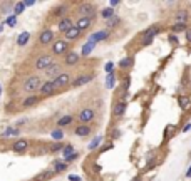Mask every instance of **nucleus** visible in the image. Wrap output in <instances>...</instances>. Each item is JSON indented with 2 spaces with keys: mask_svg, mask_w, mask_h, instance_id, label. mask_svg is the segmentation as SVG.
<instances>
[{
  "mask_svg": "<svg viewBox=\"0 0 191 181\" xmlns=\"http://www.w3.org/2000/svg\"><path fill=\"white\" fill-rule=\"evenodd\" d=\"M52 64H54V57L51 54H44L35 60V69L37 71H47Z\"/></svg>",
  "mask_w": 191,
  "mask_h": 181,
  "instance_id": "nucleus-1",
  "label": "nucleus"
},
{
  "mask_svg": "<svg viewBox=\"0 0 191 181\" xmlns=\"http://www.w3.org/2000/svg\"><path fill=\"white\" fill-rule=\"evenodd\" d=\"M40 86H42V79H40L39 76H32V77H29V79L25 80L24 91H25V92H34V91L40 89Z\"/></svg>",
  "mask_w": 191,
  "mask_h": 181,
  "instance_id": "nucleus-2",
  "label": "nucleus"
},
{
  "mask_svg": "<svg viewBox=\"0 0 191 181\" xmlns=\"http://www.w3.org/2000/svg\"><path fill=\"white\" fill-rule=\"evenodd\" d=\"M69 49V44L67 40H55L54 44H52V52H54V55H60V54H65Z\"/></svg>",
  "mask_w": 191,
  "mask_h": 181,
  "instance_id": "nucleus-3",
  "label": "nucleus"
},
{
  "mask_svg": "<svg viewBox=\"0 0 191 181\" xmlns=\"http://www.w3.org/2000/svg\"><path fill=\"white\" fill-rule=\"evenodd\" d=\"M158 32H159V27L158 25H153V27H149V29H146L144 32H143V39H144L143 44H144V45H149V44L153 42V37L158 34Z\"/></svg>",
  "mask_w": 191,
  "mask_h": 181,
  "instance_id": "nucleus-4",
  "label": "nucleus"
},
{
  "mask_svg": "<svg viewBox=\"0 0 191 181\" xmlns=\"http://www.w3.org/2000/svg\"><path fill=\"white\" fill-rule=\"evenodd\" d=\"M67 84H71V76H69L67 72H62V74H59V76L54 79L55 89H62V87H65Z\"/></svg>",
  "mask_w": 191,
  "mask_h": 181,
  "instance_id": "nucleus-5",
  "label": "nucleus"
},
{
  "mask_svg": "<svg viewBox=\"0 0 191 181\" xmlns=\"http://www.w3.org/2000/svg\"><path fill=\"white\" fill-rule=\"evenodd\" d=\"M94 116H96V112H94L91 107H85V109H82L81 114H79V121H81L82 124H87V122H91L94 119Z\"/></svg>",
  "mask_w": 191,
  "mask_h": 181,
  "instance_id": "nucleus-6",
  "label": "nucleus"
},
{
  "mask_svg": "<svg viewBox=\"0 0 191 181\" xmlns=\"http://www.w3.org/2000/svg\"><path fill=\"white\" fill-rule=\"evenodd\" d=\"M55 91H57V89H55V86H54V80L42 82V86H40V94H42V96H51Z\"/></svg>",
  "mask_w": 191,
  "mask_h": 181,
  "instance_id": "nucleus-7",
  "label": "nucleus"
},
{
  "mask_svg": "<svg viewBox=\"0 0 191 181\" xmlns=\"http://www.w3.org/2000/svg\"><path fill=\"white\" fill-rule=\"evenodd\" d=\"M52 39H54V32L51 29H45V30H42V34L39 37V42L42 44V45H47V44L52 42Z\"/></svg>",
  "mask_w": 191,
  "mask_h": 181,
  "instance_id": "nucleus-8",
  "label": "nucleus"
},
{
  "mask_svg": "<svg viewBox=\"0 0 191 181\" xmlns=\"http://www.w3.org/2000/svg\"><path fill=\"white\" fill-rule=\"evenodd\" d=\"M27 146H29L27 139H19V141H15V143L12 144V151L13 153H24L27 149Z\"/></svg>",
  "mask_w": 191,
  "mask_h": 181,
  "instance_id": "nucleus-9",
  "label": "nucleus"
},
{
  "mask_svg": "<svg viewBox=\"0 0 191 181\" xmlns=\"http://www.w3.org/2000/svg\"><path fill=\"white\" fill-rule=\"evenodd\" d=\"M91 80H92V76H89V74H85V76H79L77 79L72 80V87H81V86H84V84H89Z\"/></svg>",
  "mask_w": 191,
  "mask_h": 181,
  "instance_id": "nucleus-10",
  "label": "nucleus"
},
{
  "mask_svg": "<svg viewBox=\"0 0 191 181\" xmlns=\"http://www.w3.org/2000/svg\"><path fill=\"white\" fill-rule=\"evenodd\" d=\"M59 74H62V72H60V66H59V64H55V62L45 71V76L47 77H52V79H55Z\"/></svg>",
  "mask_w": 191,
  "mask_h": 181,
  "instance_id": "nucleus-11",
  "label": "nucleus"
},
{
  "mask_svg": "<svg viewBox=\"0 0 191 181\" xmlns=\"http://www.w3.org/2000/svg\"><path fill=\"white\" fill-rule=\"evenodd\" d=\"M107 35H109V34H107V30H99V32H96V34H92L89 37V42L97 44V42H101V40H104Z\"/></svg>",
  "mask_w": 191,
  "mask_h": 181,
  "instance_id": "nucleus-12",
  "label": "nucleus"
},
{
  "mask_svg": "<svg viewBox=\"0 0 191 181\" xmlns=\"http://www.w3.org/2000/svg\"><path fill=\"white\" fill-rule=\"evenodd\" d=\"M92 25V19H87V17H81L79 20H77V24H76V27L79 30H85V29H89V27Z\"/></svg>",
  "mask_w": 191,
  "mask_h": 181,
  "instance_id": "nucleus-13",
  "label": "nucleus"
},
{
  "mask_svg": "<svg viewBox=\"0 0 191 181\" xmlns=\"http://www.w3.org/2000/svg\"><path fill=\"white\" fill-rule=\"evenodd\" d=\"M126 106H127V104H126L124 101H119L117 104L114 106V109H112V114H114L116 118H121V116L126 112Z\"/></svg>",
  "mask_w": 191,
  "mask_h": 181,
  "instance_id": "nucleus-14",
  "label": "nucleus"
},
{
  "mask_svg": "<svg viewBox=\"0 0 191 181\" xmlns=\"http://www.w3.org/2000/svg\"><path fill=\"white\" fill-rule=\"evenodd\" d=\"M79 62V54L77 52H67L65 55V66H76Z\"/></svg>",
  "mask_w": 191,
  "mask_h": 181,
  "instance_id": "nucleus-15",
  "label": "nucleus"
},
{
  "mask_svg": "<svg viewBox=\"0 0 191 181\" xmlns=\"http://www.w3.org/2000/svg\"><path fill=\"white\" fill-rule=\"evenodd\" d=\"M79 35H81V30L77 29L76 25H72L71 29L67 30V32H65V39H67V40H76Z\"/></svg>",
  "mask_w": 191,
  "mask_h": 181,
  "instance_id": "nucleus-16",
  "label": "nucleus"
},
{
  "mask_svg": "<svg viewBox=\"0 0 191 181\" xmlns=\"http://www.w3.org/2000/svg\"><path fill=\"white\" fill-rule=\"evenodd\" d=\"M81 13L84 15V17H87V19H92L94 17V7L91 4H85V5H82L81 7Z\"/></svg>",
  "mask_w": 191,
  "mask_h": 181,
  "instance_id": "nucleus-17",
  "label": "nucleus"
},
{
  "mask_svg": "<svg viewBox=\"0 0 191 181\" xmlns=\"http://www.w3.org/2000/svg\"><path fill=\"white\" fill-rule=\"evenodd\" d=\"M76 134L81 136V138H84V136H89V134H91V127L87 126V124H81V126L76 127Z\"/></svg>",
  "mask_w": 191,
  "mask_h": 181,
  "instance_id": "nucleus-18",
  "label": "nucleus"
},
{
  "mask_svg": "<svg viewBox=\"0 0 191 181\" xmlns=\"http://www.w3.org/2000/svg\"><path fill=\"white\" fill-rule=\"evenodd\" d=\"M71 27H72V22H71V19H62V20L59 22V30H60V32H67Z\"/></svg>",
  "mask_w": 191,
  "mask_h": 181,
  "instance_id": "nucleus-19",
  "label": "nucleus"
},
{
  "mask_svg": "<svg viewBox=\"0 0 191 181\" xmlns=\"http://www.w3.org/2000/svg\"><path fill=\"white\" fill-rule=\"evenodd\" d=\"M29 39H30V34L29 32H22V34H19L17 37V45H25L27 42H29Z\"/></svg>",
  "mask_w": 191,
  "mask_h": 181,
  "instance_id": "nucleus-20",
  "label": "nucleus"
},
{
  "mask_svg": "<svg viewBox=\"0 0 191 181\" xmlns=\"http://www.w3.org/2000/svg\"><path fill=\"white\" fill-rule=\"evenodd\" d=\"M114 86H116V74L114 72H111V74H107V77H106V87L112 89Z\"/></svg>",
  "mask_w": 191,
  "mask_h": 181,
  "instance_id": "nucleus-21",
  "label": "nucleus"
},
{
  "mask_svg": "<svg viewBox=\"0 0 191 181\" xmlns=\"http://www.w3.org/2000/svg\"><path fill=\"white\" fill-rule=\"evenodd\" d=\"M19 133L20 131L17 129V127H7V129L2 133V138H10V136H19Z\"/></svg>",
  "mask_w": 191,
  "mask_h": 181,
  "instance_id": "nucleus-22",
  "label": "nucleus"
},
{
  "mask_svg": "<svg viewBox=\"0 0 191 181\" xmlns=\"http://www.w3.org/2000/svg\"><path fill=\"white\" fill-rule=\"evenodd\" d=\"M94 47H96V44H92V42L87 40V42L84 44V47H82V55H89L91 52L94 51Z\"/></svg>",
  "mask_w": 191,
  "mask_h": 181,
  "instance_id": "nucleus-23",
  "label": "nucleus"
},
{
  "mask_svg": "<svg viewBox=\"0 0 191 181\" xmlns=\"http://www.w3.org/2000/svg\"><path fill=\"white\" fill-rule=\"evenodd\" d=\"M72 121H74L72 116H64V118H60L59 121H57V124H59V127H64V126H69Z\"/></svg>",
  "mask_w": 191,
  "mask_h": 181,
  "instance_id": "nucleus-24",
  "label": "nucleus"
},
{
  "mask_svg": "<svg viewBox=\"0 0 191 181\" xmlns=\"http://www.w3.org/2000/svg\"><path fill=\"white\" fill-rule=\"evenodd\" d=\"M37 102H39V97L37 96H29L25 101H24V106H25V107H32V106L37 104Z\"/></svg>",
  "mask_w": 191,
  "mask_h": 181,
  "instance_id": "nucleus-25",
  "label": "nucleus"
},
{
  "mask_svg": "<svg viewBox=\"0 0 191 181\" xmlns=\"http://www.w3.org/2000/svg\"><path fill=\"white\" fill-rule=\"evenodd\" d=\"M101 141H102L101 136H96V138H94L92 141H91V144H89V151H94V149H97L99 144H101Z\"/></svg>",
  "mask_w": 191,
  "mask_h": 181,
  "instance_id": "nucleus-26",
  "label": "nucleus"
},
{
  "mask_svg": "<svg viewBox=\"0 0 191 181\" xmlns=\"http://www.w3.org/2000/svg\"><path fill=\"white\" fill-rule=\"evenodd\" d=\"M24 9H25L24 2H17V4L13 5V13H15V17H17V15H20V13L24 12Z\"/></svg>",
  "mask_w": 191,
  "mask_h": 181,
  "instance_id": "nucleus-27",
  "label": "nucleus"
},
{
  "mask_svg": "<svg viewBox=\"0 0 191 181\" xmlns=\"http://www.w3.org/2000/svg\"><path fill=\"white\" fill-rule=\"evenodd\" d=\"M131 66H132V59H131V57H124V59H121V62H119V67H123V69L131 67Z\"/></svg>",
  "mask_w": 191,
  "mask_h": 181,
  "instance_id": "nucleus-28",
  "label": "nucleus"
},
{
  "mask_svg": "<svg viewBox=\"0 0 191 181\" xmlns=\"http://www.w3.org/2000/svg\"><path fill=\"white\" fill-rule=\"evenodd\" d=\"M186 17H188V13L184 12V10H181V12L176 13V20H178V24H186Z\"/></svg>",
  "mask_w": 191,
  "mask_h": 181,
  "instance_id": "nucleus-29",
  "label": "nucleus"
},
{
  "mask_svg": "<svg viewBox=\"0 0 191 181\" xmlns=\"http://www.w3.org/2000/svg\"><path fill=\"white\" fill-rule=\"evenodd\" d=\"M101 15L104 19H111V17H114V9H111V7H107V9L101 10Z\"/></svg>",
  "mask_w": 191,
  "mask_h": 181,
  "instance_id": "nucleus-30",
  "label": "nucleus"
},
{
  "mask_svg": "<svg viewBox=\"0 0 191 181\" xmlns=\"http://www.w3.org/2000/svg\"><path fill=\"white\" fill-rule=\"evenodd\" d=\"M62 154H64V159H65V158H69L71 154H74V147L71 146V144H67V146H64V149H62Z\"/></svg>",
  "mask_w": 191,
  "mask_h": 181,
  "instance_id": "nucleus-31",
  "label": "nucleus"
},
{
  "mask_svg": "<svg viewBox=\"0 0 191 181\" xmlns=\"http://www.w3.org/2000/svg\"><path fill=\"white\" fill-rule=\"evenodd\" d=\"M65 168H67V163H65V161H64V163H55L54 164V173H60Z\"/></svg>",
  "mask_w": 191,
  "mask_h": 181,
  "instance_id": "nucleus-32",
  "label": "nucleus"
},
{
  "mask_svg": "<svg viewBox=\"0 0 191 181\" xmlns=\"http://www.w3.org/2000/svg\"><path fill=\"white\" fill-rule=\"evenodd\" d=\"M183 30H186V24H174L173 25V32H183Z\"/></svg>",
  "mask_w": 191,
  "mask_h": 181,
  "instance_id": "nucleus-33",
  "label": "nucleus"
},
{
  "mask_svg": "<svg viewBox=\"0 0 191 181\" xmlns=\"http://www.w3.org/2000/svg\"><path fill=\"white\" fill-rule=\"evenodd\" d=\"M52 138L57 139V141H60V139L64 138V133L60 129H55V131H52Z\"/></svg>",
  "mask_w": 191,
  "mask_h": 181,
  "instance_id": "nucleus-34",
  "label": "nucleus"
},
{
  "mask_svg": "<svg viewBox=\"0 0 191 181\" xmlns=\"http://www.w3.org/2000/svg\"><path fill=\"white\" fill-rule=\"evenodd\" d=\"M15 24H17V17H15V15H12V17H9V19H7V25H10V27H15Z\"/></svg>",
  "mask_w": 191,
  "mask_h": 181,
  "instance_id": "nucleus-35",
  "label": "nucleus"
},
{
  "mask_svg": "<svg viewBox=\"0 0 191 181\" xmlns=\"http://www.w3.org/2000/svg\"><path fill=\"white\" fill-rule=\"evenodd\" d=\"M104 69H106L107 74H111V72H114V62H107L106 66H104Z\"/></svg>",
  "mask_w": 191,
  "mask_h": 181,
  "instance_id": "nucleus-36",
  "label": "nucleus"
},
{
  "mask_svg": "<svg viewBox=\"0 0 191 181\" xmlns=\"http://www.w3.org/2000/svg\"><path fill=\"white\" fill-rule=\"evenodd\" d=\"M64 149V144H54V146H52V151H62Z\"/></svg>",
  "mask_w": 191,
  "mask_h": 181,
  "instance_id": "nucleus-37",
  "label": "nucleus"
},
{
  "mask_svg": "<svg viewBox=\"0 0 191 181\" xmlns=\"http://www.w3.org/2000/svg\"><path fill=\"white\" fill-rule=\"evenodd\" d=\"M77 158V153H74V154H71L69 158H65V163H71V161H74Z\"/></svg>",
  "mask_w": 191,
  "mask_h": 181,
  "instance_id": "nucleus-38",
  "label": "nucleus"
},
{
  "mask_svg": "<svg viewBox=\"0 0 191 181\" xmlns=\"http://www.w3.org/2000/svg\"><path fill=\"white\" fill-rule=\"evenodd\" d=\"M64 10H65V7H59V9L55 10V15H62V13H64Z\"/></svg>",
  "mask_w": 191,
  "mask_h": 181,
  "instance_id": "nucleus-39",
  "label": "nucleus"
},
{
  "mask_svg": "<svg viewBox=\"0 0 191 181\" xmlns=\"http://www.w3.org/2000/svg\"><path fill=\"white\" fill-rule=\"evenodd\" d=\"M109 5H111V9H112V7H117V5H119V0H111Z\"/></svg>",
  "mask_w": 191,
  "mask_h": 181,
  "instance_id": "nucleus-40",
  "label": "nucleus"
},
{
  "mask_svg": "<svg viewBox=\"0 0 191 181\" xmlns=\"http://www.w3.org/2000/svg\"><path fill=\"white\" fill-rule=\"evenodd\" d=\"M186 39L191 42V29H186Z\"/></svg>",
  "mask_w": 191,
  "mask_h": 181,
  "instance_id": "nucleus-41",
  "label": "nucleus"
},
{
  "mask_svg": "<svg viewBox=\"0 0 191 181\" xmlns=\"http://www.w3.org/2000/svg\"><path fill=\"white\" fill-rule=\"evenodd\" d=\"M190 129H191V124H186V126L183 127V133H188Z\"/></svg>",
  "mask_w": 191,
  "mask_h": 181,
  "instance_id": "nucleus-42",
  "label": "nucleus"
},
{
  "mask_svg": "<svg viewBox=\"0 0 191 181\" xmlns=\"http://www.w3.org/2000/svg\"><path fill=\"white\" fill-rule=\"evenodd\" d=\"M69 180L71 181H81V178L79 176H69Z\"/></svg>",
  "mask_w": 191,
  "mask_h": 181,
  "instance_id": "nucleus-43",
  "label": "nucleus"
},
{
  "mask_svg": "<svg viewBox=\"0 0 191 181\" xmlns=\"http://www.w3.org/2000/svg\"><path fill=\"white\" fill-rule=\"evenodd\" d=\"M34 4H35V2H24V5H25V7H32Z\"/></svg>",
  "mask_w": 191,
  "mask_h": 181,
  "instance_id": "nucleus-44",
  "label": "nucleus"
},
{
  "mask_svg": "<svg viewBox=\"0 0 191 181\" xmlns=\"http://www.w3.org/2000/svg\"><path fill=\"white\" fill-rule=\"evenodd\" d=\"M186 176H188V178H191V166L188 168V171H186Z\"/></svg>",
  "mask_w": 191,
  "mask_h": 181,
  "instance_id": "nucleus-45",
  "label": "nucleus"
},
{
  "mask_svg": "<svg viewBox=\"0 0 191 181\" xmlns=\"http://www.w3.org/2000/svg\"><path fill=\"white\" fill-rule=\"evenodd\" d=\"M0 96H2V86H0Z\"/></svg>",
  "mask_w": 191,
  "mask_h": 181,
  "instance_id": "nucleus-46",
  "label": "nucleus"
}]
</instances>
